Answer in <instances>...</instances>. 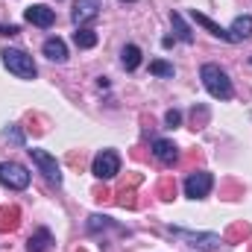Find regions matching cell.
<instances>
[{
    "mask_svg": "<svg viewBox=\"0 0 252 252\" xmlns=\"http://www.w3.org/2000/svg\"><path fill=\"white\" fill-rule=\"evenodd\" d=\"M21 226V208L18 205H3L0 208V232H15Z\"/></svg>",
    "mask_w": 252,
    "mask_h": 252,
    "instance_id": "cell-12",
    "label": "cell"
},
{
    "mask_svg": "<svg viewBox=\"0 0 252 252\" xmlns=\"http://www.w3.org/2000/svg\"><path fill=\"white\" fill-rule=\"evenodd\" d=\"M190 18H193L199 27H205V30H208L214 38H220V41H235V38H232V32H229V30H223L220 24H214L208 15H202V12H196V9H193V12H190Z\"/></svg>",
    "mask_w": 252,
    "mask_h": 252,
    "instance_id": "cell-11",
    "label": "cell"
},
{
    "mask_svg": "<svg viewBox=\"0 0 252 252\" xmlns=\"http://www.w3.org/2000/svg\"><path fill=\"white\" fill-rule=\"evenodd\" d=\"M27 153L32 156L35 167L44 173V179H47V182H53V185H62V170H59V164H56V158H53L50 153H44V150H27Z\"/></svg>",
    "mask_w": 252,
    "mask_h": 252,
    "instance_id": "cell-5",
    "label": "cell"
},
{
    "mask_svg": "<svg viewBox=\"0 0 252 252\" xmlns=\"http://www.w3.org/2000/svg\"><path fill=\"white\" fill-rule=\"evenodd\" d=\"M41 50H44V56H47L50 62H64V59H67V47H64L62 38H47Z\"/></svg>",
    "mask_w": 252,
    "mask_h": 252,
    "instance_id": "cell-13",
    "label": "cell"
},
{
    "mask_svg": "<svg viewBox=\"0 0 252 252\" xmlns=\"http://www.w3.org/2000/svg\"><path fill=\"white\" fill-rule=\"evenodd\" d=\"M150 73H156V76H173L176 70H173V64H167V62H150Z\"/></svg>",
    "mask_w": 252,
    "mask_h": 252,
    "instance_id": "cell-21",
    "label": "cell"
},
{
    "mask_svg": "<svg viewBox=\"0 0 252 252\" xmlns=\"http://www.w3.org/2000/svg\"><path fill=\"white\" fill-rule=\"evenodd\" d=\"M100 0H76L73 3V12H70V18H73V24H76V30L79 27H85L88 21H94L97 15H100Z\"/></svg>",
    "mask_w": 252,
    "mask_h": 252,
    "instance_id": "cell-7",
    "label": "cell"
},
{
    "mask_svg": "<svg viewBox=\"0 0 252 252\" xmlns=\"http://www.w3.org/2000/svg\"><path fill=\"white\" fill-rule=\"evenodd\" d=\"M121 56H124V67H126V70H135V67L141 64V50H138L135 44H126Z\"/></svg>",
    "mask_w": 252,
    "mask_h": 252,
    "instance_id": "cell-18",
    "label": "cell"
},
{
    "mask_svg": "<svg viewBox=\"0 0 252 252\" xmlns=\"http://www.w3.org/2000/svg\"><path fill=\"white\" fill-rule=\"evenodd\" d=\"M158 193H161V199H173V196H176V182H173L170 176H164L161 185H158Z\"/></svg>",
    "mask_w": 252,
    "mask_h": 252,
    "instance_id": "cell-20",
    "label": "cell"
},
{
    "mask_svg": "<svg viewBox=\"0 0 252 252\" xmlns=\"http://www.w3.org/2000/svg\"><path fill=\"white\" fill-rule=\"evenodd\" d=\"M91 173L100 179V182H109L121 173V156L115 150H100L91 161Z\"/></svg>",
    "mask_w": 252,
    "mask_h": 252,
    "instance_id": "cell-3",
    "label": "cell"
},
{
    "mask_svg": "<svg viewBox=\"0 0 252 252\" xmlns=\"http://www.w3.org/2000/svg\"><path fill=\"white\" fill-rule=\"evenodd\" d=\"M199 76H202L205 91H208L214 100H232L235 88H232V79L226 76V70H223V67H217V64H202Z\"/></svg>",
    "mask_w": 252,
    "mask_h": 252,
    "instance_id": "cell-1",
    "label": "cell"
},
{
    "mask_svg": "<svg viewBox=\"0 0 252 252\" xmlns=\"http://www.w3.org/2000/svg\"><path fill=\"white\" fill-rule=\"evenodd\" d=\"M0 56H3V64H6L15 76H21V79H35L38 67H35V62H32L30 53H24V50H18V47H3Z\"/></svg>",
    "mask_w": 252,
    "mask_h": 252,
    "instance_id": "cell-2",
    "label": "cell"
},
{
    "mask_svg": "<svg viewBox=\"0 0 252 252\" xmlns=\"http://www.w3.org/2000/svg\"><path fill=\"white\" fill-rule=\"evenodd\" d=\"M232 38L235 41H244V38H250L252 35V18L250 15H241V18H235V24H232Z\"/></svg>",
    "mask_w": 252,
    "mask_h": 252,
    "instance_id": "cell-16",
    "label": "cell"
},
{
    "mask_svg": "<svg viewBox=\"0 0 252 252\" xmlns=\"http://www.w3.org/2000/svg\"><path fill=\"white\" fill-rule=\"evenodd\" d=\"M247 235H250V226H247V223H238V226H232V232H229L226 238L235 241V238H247Z\"/></svg>",
    "mask_w": 252,
    "mask_h": 252,
    "instance_id": "cell-24",
    "label": "cell"
},
{
    "mask_svg": "<svg viewBox=\"0 0 252 252\" xmlns=\"http://www.w3.org/2000/svg\"><path fill=\"white\" fill-rule=\"evenodd\" d=\"M24 18H27L32 27H41V30H47V27H53V21H56V12H53L50 6H44V3H35V6H30V9L24 12Z\"/></svg>",
    "mask_w": 252,
    "mask_h": 252,
    "instance_id": "cell-8",
    "label": "cell"
},
{
    "mask_svg": "<svg viewBox=\"0 0 252 252\" xmlns=\"http://www.w3.org/2000/svg\"><path fill=\"white\" fill-rule=\"evenodd\" d=\"M0 182L12 190H24L30 185V170L18 161H3L0 164Z\"/></svg>",
    "mask_w": 252,
    "mask_h": 252,
    "instance_id": "cell-4",
    "label": "cell"
},
{
    "mask_svg": "<svg viewBox=\"0 0 252 252\" xmlns=\"http://www.w3.org/2000/svg\"><path fill=\"white\" fill-rule=\"evenodd\" d=\"M3 135H6V141H12L15 147H21V144H24V135H21V129H18V126H9Z\"/></svg>",
    "mask_w": 252,
    "mask_h": 252,
    "instance_id": "cell-23",
    "label": "cell"
},
{
    "mask_svg": "<svg viewBox=\"0 0 252 252\" xmlns=\"http://www.w3.org/2000/svg\"><path fill=\"white\" fill-rule=\"evenodd\" d=\"M73 44H76L79 50H88V47H94V44H97V32H94V30L79 27V30L73 32Z\"/></svg>",
    "mask_w": 252,
    "mask_h": 252,
    "instance_id": "cell-17",
    "label": "cell"
},
{
    "mask_svg": "<svg viewBox=\"0 0 252 252\" xmlns=\"http://www.w3.org/2000/svg\"><path fill=\"white\" fill-rule=\"evenodd\" d=\"M118 205H124V208H135L138 205V199H135V188H121V193H118Z\"/></svg>",
    "mask_w": 252,
    "mask_h": 252,
    "instance_id": "cell-19",
    "label": "cell"
},
{
    "mask_svg": "<svg viewBox=\"0 0 252 252\" xmlns=\"http://www.w3.org/2000/svg\"><path fill=\"white\" fill-rule=\"evenodd\" d=\"M190 118H193V129H202L205 121H208V109H205V106H199V109H193V112H190Z\"/></svg>",
    "mask_w": 252,
    "mask_h": 252,
    "instance_id": "cell-22",
    "label": "cell"
},
{
    "mask_svg": "<svg viewBox=\"0 0 252 252\" xmlns=\"http://www.w3.org/2000/svg\"><path fill=\"white\" fill-rule=\"evenodd\" d=\"M170 24H173V30H176V38H179V41L193 44V32H190V27L185 24V18H182L179 12H170Z\"/></svg>",
    "mask_w": 252,
    "mask_h": 252,
    "instance_id": "cell-15",
    "label": "cell"
},
{
    "mask_svg": "<svg viewBox=\"0 0 252 252\" xmlns=\"http://www.w3.org/2000/svg\"><path fill=\"white\" fill-rule=\"evenodd\" d=\"M173 235H179V238H185V241H193L196 247H202V250H214V247H220V235H211V232H185V229H170Z\"/></svg>",
    "mask_w": 252,
    "mask_h": 252,
    "instance_id": "cell-10",
    "label": "cell"
},
{
    "mask_svg": "<svg viewBox=\"0 0 252 252\" xmlns=\"http://www.w3.org/2000/svg\"><path fill=\"white\" fill-rule=\"evenodd\" d=\"M211 185H214V176H211V173L193 170L188 179H185V193H188L190 199H202V196H208Z\"/></svg>",
    "mask_w": 252,
    "mask_h": 252,
    "instance_id": "cell-6",
    "label": "cell"
},
{
    "mask_svg": "<svg viewBox=\"0 0 252 252\" xmlns=\"http://www.w3.org/2000/svg\"><path fill=\"white\" fill-rule=\"evenodd\" d=\"M0 32H3V35H15V32H18V27H3V24H0Z\"/></svg>",
    "mask_w": 252,
    "mask_h": 252,
    "instance_id": "cell-26",
    "label": "cell"
},
{
    "mask_svg": "<svg viewBox=\"0 0 252 252\" xmlns=\"http://www.w3.org/2000/svg\"><path fill=\"white\" fill-rule=\"evenodd\" d=\"M124 3H126V0H124Z\"/></svg>",
    "mask_w": 252,
    "mask_h": 252,
    "instance_id": "cell-27",
    "label": "cell"
},
{
    "mask_svg": "<svg viewBox=\"0 0 252 252\" xmlns=\"http://www.w3.org/2000/svg\"><path fill=\"white\" fill-rule=\"evenodd\" d=\"M164 124L170 126V129H173V126H179V124H182V112H176V109H170V112L164 115Z\"/></svg>",
    "mask_w": 252,
    "mask_h": 252,
    "instance_id": "cell-25",
    "label": "cell"
},
{
    "mask_svg": "<svg viewBox=\"0 0 252 252\" xmlns=\"http://www.w3.org/2000/svg\"><path fill=\"white\" fill-rule=\"evenodd\" d=\"M50 244H53L50 229H38V232L27 241V250H30V252H47V250H50Z\"/></svg>",
    "mask_w": 252,
    "mask_h": 252,
    "instance_id": "cell-14",
    "label": "cell"
},
{
    "mask_svg": "<svg viewBox=\"0 0 252 252\" xmlns=\"http://www.w3.org/2000/svg\"><path fill=\"white\" fill-rule=\"evenodd\" d=\"M153 156H156L161 164L173 167V164L179 161V147H176L173 141H167V138H156V141H153Z\"/></svg>",
    "mask_w": 252,
    "mask_h": 252,
    "instance_id": "cell-9",
    "label": "cell"
}]
</instances>
